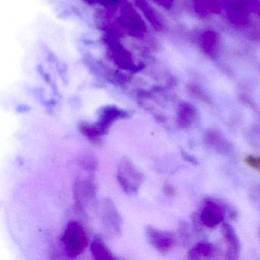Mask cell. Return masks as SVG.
<instances>
[{
    "label": "cell",
    "instance_id": "7",
    "mask_svg": "<svg viewBox=\"0 0 260 260\" xmlns=\"http://www.w3.org/2000/svg\"><path fill=\"white\" fill-rule=\"evenodd\" d=\"M197 117V111L192 105L189 103H181L178 108L177 121L179 127L186 128L191 125Z\"/></svg>",
    "mask_w": 260,
    "mask_h": 260
},
{
    "label": "cell",
    "instance_id": "12",
    "mask_svg": "<svg viewBox=\"0 0 260 260\" xmlns=\"http://www.w3.org/2000/svg\"><path fill=\"white\" fill-rule=\"evenodd\" d=\"M246 162L252 168L260 171V157L249 156L246 158Z\"/></svg>",
    "mask_w": 260,
    "mask_h": 260
},
{
    "label": "cell",
    "instance_id": "1",
    "mask_svg": "<svg viewBox=\"0 0 260 260\" xmlns=\"http://www.w3.org/2000/svg\"><path fill=\"white\" fill-rule=\"evenodd\" d=\"M62 242L68 255L77 257L86 249L88 238L84 228L76 220L70 221L62 237Z\"/></svg>",
    "mask_w": 260,
    "mask_h": 260
},
{
    "label": "cell",
    "instance_id": "4",
    "mask_svg": "<svg viewBox=\"0 0 260 260\" xmlns=\"http://www.w3.org/2000/svg\"><path fill=\"white\" fill-rule=\"evenodd\" d=\"M127 115V112L124 111L114 106H109L103 109L99 118L98 122L94 124V125L96 127L101 135H103L107 133L109 127L115 121L126 118Z\"/></svg>",
    "mask_w": 260,
    "mask_h": 260
},
{
    "label": "cell",
    "instance_id": "6",
    "mask_svg": "<svg viewBox=\"0 0 260 260\" xmlns=\"http://www.w3.org/2000/svg\"><path fill=\"white\" fill-rule=\"evenodd\" d=\"M222 232L228 244L226 258L237 259L240 253V245L234 228L228 223H223L222 226Z\"/></svg>",
    "mask_w": 260,
    "mask_h": 260
},
{
    "label": "cell",
    "instance_id": "11",
    "mask_svg": "<svg viewBox=\"0 0 260 260\" xmlns=\"http://www.w3.org/2000/svg\"><path fill=\"white\" fill-rule=\"evenodd\" d=\"M205 141L210 145L214 146L216 148H220V147L221 149H225L226 148V144H225V141H226L223 140V137L218 132H212V131L206 134Z\"/></svg>",
    "mask_w": 260,
    "mask_h": 260
},
{
    "label": "cell",
    "instance_id": "5",
    "mask_svg": "<svg viewBox=\"0 0 260 260\" xmlns=\"http://www.w3.org/2000/svg\"><path fill=\"white\" fill-rule=\"evenodd\" d=\"M200 217L204 225L208 228H214L223 221L224 214L220 205L208 201L202 208Z\"/></svg>",
    "mask_w": 260,
    "mask_h": 260
},
{
    "label": "cell",
    "instance_id": "14",
    "mask_svg": "<svg viewBox=\"0 0 260 260\" xmlns=\"http://www.w3.org/2000/svg\"><path fill=\"white\" fill-rule=\"evenodd\" d=\"M118 0H91V2H96V3H101V4H115L116 3Z\"/></svg>",
    "mask_w": 260,
    "mask_h": 260
},
{
    "label": "cell",
    "instance_id": "10",
    "mask_svg": "<svg viewBox=\"0 0 260 260\" xmlns=\"http://www.w3.org/2000/svg\"><path fill=\"white\" fill-rule=\"evenodd\" d=\"M80 130L85 137L87 138L88 140L94 144H100L101 143L102 136L98 129L96 128L93 124H87V123H83L80 125Z\"/></svg>",
    "mask_w": 260,
    "mask_h": 260
},
{
    "label": "cell",
    "instance_id": "13",
    "mask_svg": "<svg viewBox=\"0 0 260 260\" xmlns=\"http://www.w3.org/2000/svg\"><path fill=\"white\" fill-rule=\"evenodd\" d=\"M182 156L185 160L188 161V162H191V164H197V159L194 157V156H191V155L188 154V153H185V152L182 151Z\"/></svg>",
    "mask_w": 260,
    "mask_h": 260
},
{
    "label": "cell",
    "instance_id": "2",
    "mask_svg": "<svg viewBox=\"0 0 260 260\" xmlns=\"http://www.w3.org/2000/svg\"><path fill=\"white\" fill-rule=\"evenodd\" d=\"M118 179L126 192L133 193L139 188L144 176L132 162L124 159L121 161L118 168Z\"/></svg>",
    "mask_w": 260,
    "mask_h": 260
},
{
    "label": "cell",
    "instance_id": "8",
    "mask_svg": "<svg viewBox=\"0 0 260 260\" xmlns=\"http://www.w3.org/2000/svg\"><path fill=\"white\" fill-rule=\"evenodd\" d=\"M91 252L96 259H112L114 258L110 249L100 239H95L91 244Z\"/></svg>",
    "mask_w": 260,
    "mask_h": 260
},
{
    "label": "cell",
    "instance_id": "3",
    "mask_svg": "<svg viewBox=\"0 0 260 260\" xmlns=\"http://www.w3.org/2000/svg\"><path fill=\"white\" fill-rule=\"evenodd\" d=\"M147 235L152 246L162 253L169 252L176 243L174 236L170 232L148 226Z\"/></svg>",
    "mask_w": 260,
    "mask_h": 260
},
{
    "label": "cell",
    "instance_id": "9",
    "mask_svg": "<svg viewBox=\"0 0 260 260\" xmlns=\"http://www.w3.org/2000/svg\"><path fill=\"white\" fill-rule=\"evenodd\" d=\"M214 246L209 243H199L196 244L188 252L190 259H200L202 258L211 256L214 253Z\"/></svg>",
    "mask_w": 260,
    "mask_h": 260
}]
</instances>
